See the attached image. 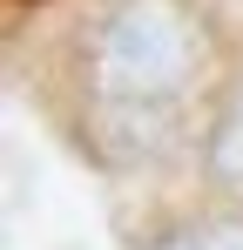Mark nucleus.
I'll return each instance as SVG.
<instances>
[{
    "label": "nucleus",
    "mask_w": 243,
    "mask_h": 250,
    "mask_svg": "<svg viewBox=\"0 0 243 250\" xmlns=\"http://www.w3.org/2000/svg\"><path fill=\"white\" fill-rule=\"evenodd\" d=\"M196 61V21L182 0H122L101 27L95 75L115 102H162L176 95Z\"/></svg>",
    "instance_id": "f257e3e1"
},
{
    "label": "nucleus",
    "mask_w": 243,
    "mask_h": 250,
    "mask_svg": "<svg viewBox=\"0 0 243 250\" xmlns=\"http://www.w3.org/2000/svg\"><path fill=\"white\" fill-rule=\"evenodd\" d=\"M209 163H216L223 183H243V88L230 95L223 122H216V135H209Z\"/></svg>",
    "instance_id": "f03ea898"
},
{
    "label": "nucleus",
    "mask_w": 243,
    "mask_h": 250,
    "mask_svg": "<svg viewBox=\"0 0 243 250\" xmlns=\"http://www.w3.org/2000/svg\"><path fill=\"white\" fill-rule=\"evenodd\" d=\"M156 250H243V223H196V230H176Z\"/></svg>",
    "instance_id": "7ed1b4c3"
}]
</instances>
